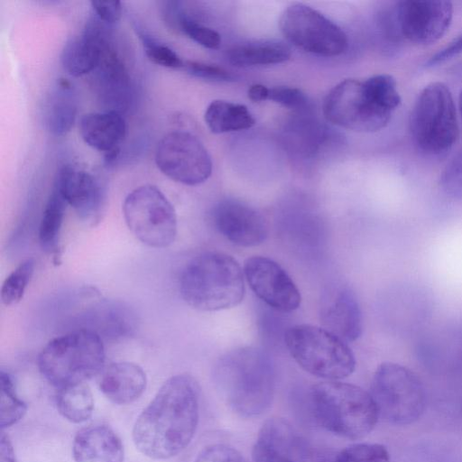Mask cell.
I'll return each instance as SVG.
<instances>
[{
  "instance_id": "6da1fadb",
  "label": "cell",
  "mask_w": 462,
  "mask_h": 462,
  "mask_svg": "<svg viewBox=\"0 0 462 462\" xmlns=\"http://www.w3.org/2000/svg\"><path fill=\"white\" fill-rule=\"evenodd\" d=\"M199 387L188 374L169 378L138 416L133 429L136 448L152 459H167L190 443L199 422Z\"/></svg>"
},
{
  "instance_id": "7a4b0ae2",
  "label": "cell",
  "mask_w": 462,
  "mask_h": 462,
  "mask_svg": "<svg viewBox=\"0 0 462 462\" xmlns=\"http://www.w3.org/2000/svg\"><path fill=\"white\" fill-rule=\"evenodd\" d=\"M213 380L221 397L236 413L255 417L266 411L273 402L275 366L262 348L237 347L217 359Z\"/></svg>"
},
{
  "instance_id": "3957f363",
  "label": "cell",
  "mask_w": 462,
  "mask_h": 462,
  "mask_svg": "<svg viewBox=\"0 0 462 462\" xmlns=\"http://www.w3.org/2000/svg\"><path fill=\"white\" fill-rule=\"evenodd\" d=\"M179 288L183 300L193 309L202 311L227 310L244 299V271L229 254L205 252L186 264L180 273Z\"/></svg>"
},
{
  "instance_id": "277c9868",
  "label": "cell",
  "mask_w": 462,
  "mask_h": 462,
  "mask_svg": "<svg viewBox=\"0 0 462 462\" xmlns=\"http://www.w3.org/2000/svg\"><path fill=\"white\" fill-rule=\"evenodd\" d=\"M310 406L317 422L331 433L358 439L369 434L379 413L370 393L337 381L312 386Z\"/></svg>"
},
{
  "instance_id": "5b68a950",
  "label": "cell",
  "mask_w": 462,
  "mask_h": 462,
  "mask_svg": "<svg viewBox=\"0 0 462 462\" xmlns=\"http://www.w3.org/2000/svg\"><path fill=\"white\" fill-rule=\"evenodd\" d=\"M105 360L101 337L94 330L80 328L49 341L39 355L38 366L42 376L60 389L97 374Z\"/></svg>"
},
{
  "instance_id": "8992f818",
  "label": "cell",
  "mask_w": 462,
  "mask_h": 462,
  "mask_svg": "<svg viewBox=\"0 0 462 462\" xmlns=\"http://www.w3.org/2000/svg\"><path fill=\"white\" fill-rule=\"evenodd\" d=\"M284 342L295 362L312 375L333 381L355 370L356 358L346 342L324 328L294 325L285 331Z\"/></svg>"
},
{
  "instance_id": "52a82bcc",
  "label": "cell",
  "mask_w": 462,
  "mask_h": 462,
  "mask_svg": "<svg viewBox=\"0 0 462 462\" xmlns=\"http://www.w3.org/2000/svg\"><path fill=\"white\" fill-rule=\"evenodd\" d=\"M410 129L424 152L441 154L453 147L459 129L453 97L446 84L432 82L421 90L411 113Z\"/></svg>"
},
{
  "instance_id": "ba28073f",
  "label": "cell",
  "mask_w": 462,
  "mask_h": 462,
  "mask_svg": "<svg viewBox=\"0 0 462 462\" xmlns=\"http://www.w3.org/2000/svg\"><path fill=\"white\" fill-rule=\"evenodd\" d=\"M370 394L379 417L395 425L416 421L425 408V391L419 377L395 363L381 364L373 377Z\"/></svg>"
},
{
  "instance_id": "9c48e42d",
  "label": "cell",
  "mask_w": 462,
  "mask_h": 462,
  "mask_svg": "<svg viewBox=\"0 0 462 462\" xmlns=\"http://www.w3.org/2000/svg\"><path fill=\"white\" fill-rule=\"evenodd\" d=\"M123 214L129 230L143 244L164 248L174 242L176 212L156 186L146 184L132 190L124 200Z\"/></svg>"
},
{
  "instance_id": "30bf717a",
  "label": "cell",
  "mask_w": 462,
  "mask_h": 462,
  "mask_svg": "<svg viewBox=\"0 0 462 462\" xmlns=\"http://www.w3.org/2000/svg\"><path fill=\"white\" fill-rule=\"evenodd\" d=\"M393 113L374 96L365 81L350 79L336 85L323 104V114L328 121L360 133L384 128Z\"/></svg>"
},
{
  "instance_id": "8fae6325",
  "label": "cell",
  "mask_w": 462,
  "mask_h": 462,
  "mask_svg": "<svg viewBox=\"0 0 462 462\" xmlns=\"http://www.w3.org/2000/svg\"><path fill=\"white\" fill-rule=\"evenodd\" d=\"M279 25L289 42L313 54L337 56L347 48V37L342 29L303 4L288 6L280 17Z\"/></svg>"
},
{
  "instance_id": "7c38bea8",
  "label": "cell",
  "mask_w": 462,
  "mask_h": 462,
  "mask_svg": "<svg viewBox=\"0 0 462 462\" xmlns=\"http://www.w3.org/2000/svg\"><path fill=\"white\" fill-rule=\"evenodd\" d=\"M155 162L165 176L189 186L203 183L212 172L208 150L199 139L185 131H173L161 139Z\"/></svg>"
},
{
  "instance_id": "4fadbf2b",
  "label": "cell",
  "mask_w": 462,
  "mask_h": 462,
  "mask_svg": "<svg viewBox=\"0 0 462 462\" xmlns=\"http://www.w3.org/2000/svg\"><path fill=\"white\" fill-rule=\"evenodd\" d=\"M401 39L428 45L439 40L448 29L453 5L442 0H402L393 5Z\"/></svg>"
},
{
  "instance_id": "5bb4252c",
  "label": "cell",
  "mask_w": 462,
  "mask_h": 462,
  "mask_svg": "<svg viewBox=\"0 0 462 462\" xmlns=\"http://www.w3.org/2000/svg\"><path fill=\"white\" fill-rule=\"evenodd\" d=\"M243 271L250 289L273 310L291 312L300 307L301 296L297 285L273 259L260 255L249 257Z\"/></svg>"
},
{
  "instance_id": "9a60e30c",
  "label": "cell",
  "mask_w": 462,
  "mask_h": 462,
  "mask_svg": "<svg viewBox=\"0 0 462 462\" xmlns=\"http://www.w3.org/2000/svg\"><path fill=\"white\" fill-rule=\"evenodd\" d=\"M211 216L217 232L236 245L256 246L267 237L268 227L263 217L240 200L227 199L219 201Z\"/></svg>"
},
{
  "instance_id": "2e32d148",
  "label": "cell",
  "mask_w": 462,
  "mask_h": 462,
  "mask_svg": "<svg viewBox=\"0 0 462 462\" xmlns=\"http://www.w3.org/2000/svg\"><path fill=\"white\" fill-rule=\"evenodd\" d=\"M54 186L82 221L88 226L97 225L104 210L105 193L95 176L66 165L60 170Z\"/></svg>"
},
{
  "instance_id": "e0dca14e",
  "label": "cell",
  "mask_w": 462,
  "mask_h": 462,
  "mask_svg": "<svg viewBox=\"0 0 462 462\" xmlns=\"http://www.w3.org/2000/svg\"><path fill=\"white\" fill-rule=\"evenodd\" d=\"M319 316L323 328L346 343L356 340L362 334L359 302L347 286H330L323 292Z\"/></svg>"
},
{
  "instance_id": "ac0fdd59",
  "label": "cell",
  "mask_w": 462,
  "mask_h": 462,
  "mask_svg": "<svg viewBox=\"0 0 462 462\" xmlns=\"http://www.w3.org/2000/svg\"><path fill=\"white\" fill-rule=\"evenodd\" d=\"M97 83L105 111L122 114L131 100V83L127 70L114 49L110 39L102 45L101 60L97 68Z\"/></svg>"
},
{
  "instance_id": "d6986e66",
  "label": "cell",
  "mask_w": 462,
  "mask_h": 462,
  "mask_svg": "<svg viewBox=\"0 0 462 462\" xmlns=\"http://www.w3.org/2000/svg\"><path fill=\"white\" fill-rule=\"evenodd\" d=\"M75 462H124V446L107 425H90L81 429L72 445Z\"/></svg>"
},
{
  "instance_id": "ffe728a7",
  "label": "cell",
  "mask_w": 462,
  "mask_h": 462,
  "mask_svg": "<svg viewBox=\"0 0 462 462\" xmlns=\"http://www.w3.org/2000/svg\"><path fill=\"white\" fill-rule=\"evenodd\" d=\"M146 383V374L140 365L116 362L103 372L99 388L109 401L122 405L136 401L144 392Z\"/></svg>"
},
{
  "instance_id": "44dd1931",
  "label": "cell",
  "mask_w": 462,
  "mask_h": 462,
  "mask_svg": "<svg viewBox=\"0 0 462 462\" xmlns=\"http://www.w3.org/2000/svg\"><path fill=\"white\" fill-rule=\"evenodd\" d=\"M79 133L88 146L108 153L119 150L126 134V124L117 112H93L81 117Z\"/></svg>"
},
{
  "instance_id": "7402d4cb",
  "label": "cell",
  "mask_w": 462,
  "mask_h": 462,
  "mask_svg": "<svg viewBox=\"0 0 462 462\" xmlns=\"http://www.w3.org/2000/svg\"><path fill=\"white\" fill-rule=\"evenodd\" d=\"M256 442L296 462H306L310 449L305 439L286 420L273 418L262 426Z\"/></svg>"
},
{
  "instance_id": "603a6c76",
  "label": "cell",
  "mask_w": 462,
  "mask_h": 462,
  "mask_svg": "<svg viewBox=\"0 0 462 462\" xmlns=\"http://www.w3.org/2000/svg\"><path fill=\"white\" fill-rule=\"evenodd\" d=\"M77 115V100L69 81L60 79L49 96L45 106L44 121L54 135H62L73 125Z\"/></svg>"
},
{
  "instance_id": "cb8c5ba5",
  "label": "cell",
  "mask_w": 462,
  "mask_h": 462,
  "mask_svg": "<svg viewBox=\"0 0 462 462\" xmlns=\"http://www.w3.org/2000/svg\"><path fill=\"white\" fill-rule=\"evenodd\" d=\"M290 57V47L276 40L245 42L234 46L227 52L229 62L237 67L282 63Z\"/></svg>"
},
{
  "instance_id": "d4e9b609",
  "label": "cell",
  "mask_w": 462,
  "mask_h": 462,
  "mask_svg": "<svg viewBox=\"0 0 462 462\" xmlns=\"http://www.w3.org/2000/svg\"><path fill=\"white\" fill-rule=\"evenodd\" d=\"M67 206L59 189L53 186L41 219L39 241L42 250L53 255L56 263L60 254V234Z\"/></svg>"
},
{
  "instance_id": "484cf974",
  "label": "cell",
  "mask_w": 462,
  "mask_h": 462,
  "mask_svg": "<svg viewBox=\"0 0 462 462\" xmlns=\"http://www.w3.org/2000/svg\"><path fill=\"white\" fill-rule=\"evenodd\" d=\"M204 119L214 134L248 129L255 123L245 106L219 99L212 101L208 106Z\"/></svg>"
},
{
  "instance_id": "4316f807",
  "label": "cell",
  "mask_w": 462,
  "mask_h": 462,
  "mask_svg": "<svg viewBox=\"0 0 462 462\" xmlns=\"http://www.w3.org/2000/svg\"><path fill=\"white\" fill-rule=\"evenodd\" d=\"M56 405L60 415L73 423L88 420L94 411V398L90 388L78 383L58 389Z\"/></svg>"
},
{
  "instance_id": "83f0119b",
  "label": "cell",
  "mask_w": 462,
  "mask_h": 462,
  "mask_svg": "<svg viewBox=\"0 0 462 462\" xmlns=\"http://www.w3.org/2000/svg\"><path fill=\"white\" fill-rule=\"evenodd\" d=\"M25 402L16 393L15 385L9 374L0 373V427L13 426L24 416Z\"/></svg>"
},
{
  "instance_id": "f1b7e54d",
  "label": "cell",
  "mask_w": 462,
  "mask_h": 462,
  "mask_svg": "<svg viewBox=\"0 0 462 462\" xmlns=\"http://www.w3.org/2000/svg\"><path fill=\"white\" fill-rule=\"evenodd\" d=\"M35 269L33 258H28L16 266L5 278L1 288V300L6 306L18 303L23 297Z\"/></svg>"
},
{
  "instance_id": "f546056e",
  "label": "cell",
  "mask_w": 462,
  "mask_h": 462,
  "mask_svg": "<svg viewBox=\"0 0 462 462\" xmlns=\"http://www.w3.org/2000/svg\"><path fill=\"white\" fill-rule=\"evenodd\" d=\"M333 462H391L386 448L377 443H356L342 449Z\"/></svg>"
},
{
  "instance_id": "4dcf8cb0",
  "label": "cell",
  "mask_w": 462,
  "mask_h": 462,
  "mask_svg": "<svg viewBox=\"0 0 462 462\" xmlns=\"http://www.w3.org/2000/svg\"><path fill=\"white\" fill-rule=\"evenodd\" d=\"M140 38L146 56L153 63L171 69H179L184 65L180 57L169 46L159 42L145 33H140Z\"/></svg>"
},
{
  "instance_id": "1f68e13d",
  "label": "cell",
  "mask_w": 462,
  "mask_h": 462,
  "mask_svg": "<svg viewBox=\"0 0 462 462\" xmlns=\"http://www.w3.org/2000/svg\"><path fill=\"white\" fill-rule=\"evenodd\" d=\"M439 184L448 196L462 200V149L445 166Z\"/></svg>"
},
{
  "instance_id": "d6a6232c",
  "label": "cell",
  "mask_w": 462,
  "mask_h": 462,
  "mask_svg": "<svg viewBox=\"0 0 462 462\" xmlns=\"http://www.w3.org/2000/svg\"><path fill=\"white\" fill-rule=\"evenodd\" d=\"M268 99L298 112L305 111L308 106L306 96L295 88L275 87L270 88Z\"/></svg>"
},
{
  "instance_id": "836d02e7",
  "label": "cell",
  "mask_w": 462,
  "mask_h": 462,
  "mask_svg": "<svg viewBox=\"0 0 462 462\" xmlns=\"http://www.w3.org/2000/svg\"><path fill=\"white\" fill-rule=\"evenodd\" d=\"M195 462H246L245 457L233 447L214 444L205 448Z\"/></svg>"
},
{
  "instance_id": "e575fe53",
  "label": "cell",
  "mask_w": 462,
  "mask_h": 462,
  "mask_svg": "<svg viewBox=\"0 0 462 462\" xmlns=\"http://www.w3.org/2000/svg\"><path fill=\"white\" fill-rule=\"evenodd\" d=\"M186 70L198 78L216 80L233 81L234 76L223 68L198 61H189L183 65Z\"/></svg>"
},
{
  "instance_id": "d590c367",
  "label": "cell",
  "mask_w": 462,
  "mask_h": 462,
  "mask_svg": "<svg viewBox=\"0 0 462 462\" xmlns=\"http://www.w3.org/2000/svg\"><path fill=\"white\" fill-rule=\"evenodd\" d=\"M95 16L101 22L111 25L118 22L122 15V5L119 1H91Z\"/></svg>"
},
{
  "instance_id": "8d00e7d4",
  "label": "cell",
  "mask_w": 462,
  "mask_h": 462,
  "mask_svg": "<svg viewBox=\"0 0 462 462\" xmlns=\"http://www.w3.org/2000/svg\"><path fill=\"white\" fill-rule=\"evenodd\" d=\"M462 52V33L457 36L445 48L432 55L426 62L427 67L441 64Z\"/></svg>"
},
{
  "instance_id": "74e56055",
  "label": "cell",
  "mask_w": 462,
  "mask_h": 462,
  "mask_svg": "<svg viewBox=\"0 0 462 462\" xmlns=\"http://www.w3.org/2000/svg\"><path fill=\"white\" fill-rule=\"evenodd\" d=\"M254 462H296L289 457L280 454L265 446L255 442L253 448Z\"/></svg>"
},
{
  "instance_id": "f35d334b",
  "label": "cell",
  "mask_w": 462,
  "mask_h": 462,
  "mask_svg": "<svg viewBox=\"0 0 462 462\" xmlns=\"http://www.w3.org/2000/svg\"><path fill=\"white\" fill-rule=\"evenodd\" d=\"M0 462H17L13 444L3 431L0 435Z\"/></svg>"
},
{
  "instance_id": "ab89813d",
  "label": "cell",
  "mask_w": 462,
  "mask_h": 462,
  "mask_svg": "<svg viewBox=\"0 0 462 462\" xmlns=\"http://www.w3.org/2000/svg\"><path fill=\"white\" fill-rule=\"evenodd\" d=\"M270 88L262 84H254L248 89V97L254 102H261L269 98Z\"/></svg>"
},
{
  "instance_id": "60d3db41",
  "label": "cell",
  "mask_w": 462,
  "mask_h": 462,
  "mask_svg": "<svg viewBox=\"0 0 462 462\" xmlns=\"http://www.w3.org/2000/svg\"><path fill=\"white\" fill-rule=\"evenodd\" d=\"M458 103H459V110H460L461 117H462V89L459 94Z\"/></svg>"
}]
</instances>
